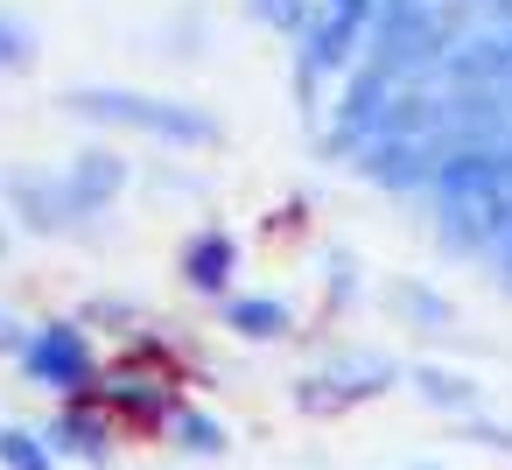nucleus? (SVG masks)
Here are the masks:
<instances>
[{"label": "nucleus", "instance_id": "obj_1", "mask_svg": "<svg viewBox=\"0 0 512 470\" xmlns=\"http://www.w3.org/2000/svg\"><path fill=\"white\" fill-rule=\"evenodd\" d=\"M78 106L99 113V120H127V127H148V134H176V141H204L211 134V120H197V113H176V106H155V99H127V92H85Z\"/></svg>", "mask_w": 512, "mask_h": 470}, {"label": "nucleus", "instance_id": "obj_2", "mask_svg": "<svg viewBox=\"0 0 512 470\" xmlns=\"http://www.w3.org/2000/svg\"><path fill=\"white\" fill-rule=\"evenodd\" d=\"M183 274H190L197 288H218V281L232 274V239H225V232H204V239H190V253H183Z\"/></svg>", "mask_w": 512, "mask_h": 470}, {"label": "nucleus", "instance_id": "obj_3", "mask_svg": "<svg viewBox=\"0 0 512 470\" xmlns=\"http://www.w3.org/2000/svg\"><path fill=\"white\" fill-rule=\"evenodd\" d=\"M120 190V162H106V155H85V169L71 176V204L85 211V204H99V197H113Z\"/></svg>", "mask_w": 512, "mask_h": 470}, {"label": "nucleus", "instance_id": "obj_4", "mask_svg": "<svg viewBox=\"0 0 512 470\" xmlns=\"http://www.w3.org/2000/svg\"><path fill=\"white\" fill-rule=\"evenodd\" d=\"M36 372H64V379L85 372V344H78L71 330H50V337L36 344Z\"/></svg>", "mask_w": 512, "mask_h": 470}, {"label": "nucleus", "instance_id": "obj_5", "mask_svg": "<svg viewBox=\"0 0 512 470\" xmlns=\"http://www.w3.org/2000/svg\"><path fill=\"white\" fill-rule=\"evenodd\" d=\"M232 323H239L246 337H274V330L288 323V309H281V302H232Z\"/></svg>", "mask_w": 512, "mask_h": 470}, {"label": "nucleus", "instance_id": "obj_6", "mask_svg": "<svg viewBox=\"0 0 512 470\" xmlns=\"http://www.w3.org/2000/svg\"><path fill=\"white\" fill-rule=\"evenodd\" d=\"M505 281H512V239H505Z\"/></svg>", "mask_w": 512, "mask_h": 470}, {"label": "nucleus", "instance_id": "obj_7", "mask_svg": "<svg viewBox=\"0 0 512 470\" xmlns=\"http://www.w3.org/2000/svg\"><path fill=\"white\" fill-rule=\"evenodd\" d=\"M505 50H512V36H505Z\"/></svg>", "mask_w": 512, "mask_h": 470}]
</instances>
